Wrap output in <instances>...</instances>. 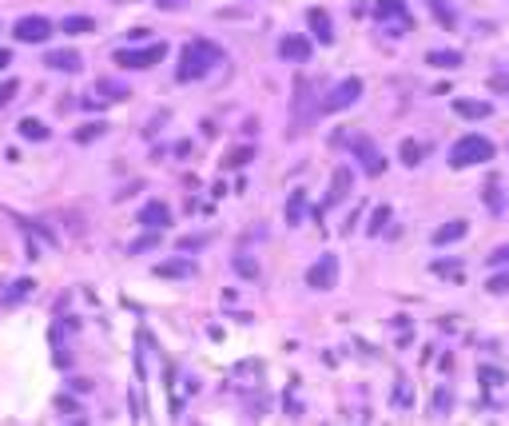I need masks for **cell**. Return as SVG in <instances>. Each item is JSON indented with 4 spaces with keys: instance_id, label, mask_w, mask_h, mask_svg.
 <instances>
[{
    "instance_id": "603a6c76",
    "label": "cell",
    "mask_w": 509,
    "mask_h": 426,
    "mask_svg": "<svg viewBox=\"0 0 509 426\" xmlns=\"http://www.w3.org/2000/svg\"><path fill=\"white\" fill-rule=\"evenodd\" d=\"M434 68H461V52H449V48H438V52H429L426 56Z\"/></svg>"
},
{
    "instance_id": "30bf717a",
    "label": "cell",
    "mask_w": 509,
    "mask_h": 426,
    "mask_svg": "<svg viewBox=\"0 0 509 426\" xmlns=\"http://www.w3.org/2000/svg\"><path fill=\"white\" fill-rule=\"evenodd\" d=\"M350 183H354V172H350V168H334V175H330V192H327V200H322V212L346 200V195H350Z\"/></svg>"
},
{
    "instance_id": "4fadbf2b",
    "label": "cell",
    "mask_w": 509,
    "mask_h": 426,
    "mask_svg": "<svg viewBox=\"0 0 509 426\" xmlns=\"http://www.w3.org/2000/svg\"><path fill=\"white\" fill-rule=\"evenodd\" d=\"M44 64H48L52 72H80L84 68V56L80 52H72V48H56L44 56Z\"/></svg>"
},
{
    "instance_id": "9c48e42d",
    "label": "cell",
    "mask_w": 509,
    "mask_h": 426,
    "mask_svg": "<svg viewBox=\"0 0 509 426\" xmlns=\"http://www.w3.org/2000/svg\"><path fill=\"white\" fill-rule=\"evenodd\" d=\"M354 155H359V163L366 168V175H382V172H386V160L378 155V148H374L366 136H359V140H354Z\"/></svg>"
},
{
    "instance_id": "2e32d148",
    "label": "cell",
    "mask_w": 509,
    "mask_h": 426,
    "mask_svg": "<svg viewBox=\"0 0 509 426\" xmlns=\"http://www.w3.org/2000/svg\"><path fill=\"white\" fill-rule=\"evenodd\" d=\"M307 21H310V32H314V40H319V44H334V28H330L327 9H310V12H307Z\"/></svg>"
},
{
    "instance_id": "5bb4252c",
    "label": "cell",
    "mask_w": 509,
    "mask_h": 426,
    "mask_svg": "<svg viewBox=\"0 0 509 426\" xmlns=\"http://www.w3.org/2000/svg\"><path fill=\"white\" fill-rule=\"evenodd\" d=\"M155 279H195V263L191 259H163L155 267Z\"/></svg>"
},
{
    "instance_id": "74e56055",
    "label": "cell",
    "mask_w": 509,
    "mask_h": 426,
    "mask_svg": "<svg viewBox=\"0 0 509 426\" xmlns=\"http://www.w3.org/2000/svg\"><path fill=\"white\" fill-rule=\"evenodd\" d=\"M207 239H211V235H187V239H180V247H183V251H199Z\"/></svg>"
},
{
    "instance_id": "cb8c5ba5",
    "label": "cell",
    "mask_w": 509,
    "mask_h": 426,
    "mask_svg": "<svg viewBox=\"0 0 509 426\" xmlns=\"http://www.w3.org/2000/svg\"><path fill=\"white\" fill-rule=\"evenodd\" d=\"M60 28L68 32V36H84V32L96 28V21H92V16H68V21L60 24Z\"/></svg>"
},
{
    "instance_id": "7402d4cb",
    "label": "cell",
    "mask_w": 509,
    "mask_h": 426,
    "mask_svg": "<svg viewBox=\"0 0 509 426\" xmlns=\"http://www.w3.org/2000/svg\"><path fill=\"white\" fill-rule=\"evenodd\" d=\"M16 132H21L24 140L40 143V140H48V136H52V128H48V124H40V120H32V116H28V120H21V124H16Z\"/></svg>"
},
{
    "instance_id": "d6986e66",
    "label": "cell",
    "mask_w": 509,
    "mask_h": 426,
    "mask_svg": "<svg viewBox=\"0 0 509 426\" xmlns=\"http://www.w3.org/2000/svg\"><path fill=\"white\" fill-rule=\"evenodd\" d=\"M466 219H449V224H442L438 231H434V247H446V244H458L461 235H466Z\"/></svg>"
},
{
    "instance_id": "44dd1931",
    "label": "cell",
    "mask_w": 509,
    "mask_h": 426,
    "mask_svg": "<svg viewBox=\"0 0 509 426\" xmlns=\"http://www.w3.org/2000/svg\"><path fill=\"white\" fill-rule=\"evenodd\" d=\"M426 9L434 12V21H438V28H458V12L449 9L446 0H426Z\"/></svg>"
},
{
    "instance_id": "9a60e30c",
    "label": "cell",
    "mask_w": 509,
    "mask_h": 426,
    "mask_svg": "<svg viewBox=\"0 0 509 426\" xmlns=\"http://www.w3.org/2000/svg\"><path fill=\"white\" fill-rule=\"evenodd\" d=\"M454 116H461V120H489V116H493V104H486V100H454Z\"/></svg>"
},
{
    "instance_id": "e575fe53",
    "label": "cell",
    "mask_w": 509,
    "mask_h": 426,
    "mask_svg": "<svg viewBox=\"0 0 509 426\" xmlns=\"http://www.w3.org/2000/svg\"><path fill=\"white\" fill-rule=\"evenodd\" d=\"M410 398H414V395H410V383H398V386H394V406H398V410H406Z\"/></svg>"
},
{
    "instance_id": "60d3db41",
    "label": "cell",
    "mask_w": 509,
    "mask_h": 426,
    "mask_svg": "<svg viewBox=\"0 0 509 426\" xmlns=\"http://www.w3.org/2000/svg\"><path fill=\"white\" fill-rule=\"evenodd\" d=\"M16 88H21V84L16 80H9V84H0V104H9L12 96H16Z\"/></svg>"
},
{
    "instance_id": "8992f818",
    "label": "cell",
    "mask_w": 509,
    "mask_h": 426,
    "mask_svg": "<svg viewBox=\"0 0 509 426\" xmlns=\"http://www.w3.org/2000/svg\"><path fill=\"white\" fill-rule=\"evenodd\" d=\"M52 28H56V24H52L48 16H21L16 28H12V36L21 44H44L52 36Z\"/></svg>"
},
{
    "instance_id": "3957f363",
    "label": "cell",
    "mask_w": 509,
    "mask_h": 426,
    "mask_svg": "<svg viewBox=\"0 0 509 426\" xmlns=\"http://www.w3.org/2000/svg\"><path fill=\"white\" fill-rule=\"evenodd\" d=\"M319 116V104H314V88L307 80H295V96H290V136L310 128Z\"/></svg>"
},
{
    "instance_id": "ffe728a7",
    "label": "cell",
    "mask_w": 509,
    "mask_h": 426,
    "mask_svg": "<svg viewBox=\"0 0 509 426\" xmlns=\"http://www.w3.org/2000/svg\"><path fill=\"white\" fill-rule=\"evenodd\" d=\"M429 271L442 275V279H449V283H461L466 267H461V259H434V263H429Z\"/></svg>"
},
{
    "instance_id": "ba28073f",
    "label": "cell",
    "mask_w": 509,
    "mask_h": 426,
    "mask_svg": "<svg viewBox=\"0 0 509 426\" xmlns=\"http://www.w3.org/2000/svg\"><path fill=\"white\" fill-rule=\"evenodd\" d=\"M307 283L314 287V291H330V287L339 283V255H330V251L322 255L319 263L307 271Z\"/></svg>"
},
{
    "instance_id": "8d00e7d4",
    "label": "cell",
    "mask_w": 509,
    "mask_h": 426,
    "mask_svg": "<svg viewBox=\"0 0 509 426\" xmlns=\"http://www.w3.org/2000/svg\"><path fill=\"white\" fill-rule=\"evenodd\" d=\"M489 88L501 92V96H509V76L505 72H493V76H489Z\"/></svg>"
},
{
    "instance_id": "d6a6232c",
    "label": "cell",
    "mask_w": 509,
    "mask_h": 426,
    "mask_svg": "<svg viewBox=\"0 0 509 426\" xmlns=\"http://www.w3.org/2000/svg\"><path fill=\"white\" fill-rule=\"evenodd\" d=\"M486 291L489 295H509V271H498L493 279H486Z\"/></svg>"
},
{
    "instance_id": "4316f807",
    "label": "cell",
    "mask_w": 509,
    "mask_h": 426,
    "mask_svg": "<svg viewBox=\"0 0 509 426\" xmlns=\"http://www.w3.org/2000/svg\"><path fill=\"white\" fill-rule=\"evenodd\" d=\"M104 136V120H96V124H84V128H76V136L72 140L76 143H92V140H100Z\"/></svg>"
},
{
    "instance_id": "6da1fadb",
    "label": "cell",
    "mask_w": 509,
    "mask_h": 426,
    "mask_svg": "<svg viewBox=\"0 0 509 426\" xmlns=\"http://www.w3.org/2000/svg\"><path fill=\"white\" fill-rule=\"evenodd\" d=\"M223 60V48L215 40H187L183 44V52H180V68H175V80L180 84H195V80H203L215 64Z\"/></svg>"
},
{
    "instance_id": "ac0fdd59",
    "label": "cell",
    "mask_w": 509,
    "mask_h": 426,
    "mask_svg": "<svg viewBox=\"0 0 509 426\" xmlns=\"http://www.w3.org/2000/svg\"><path fill=\"white\" fill-rule=\"evenodd\" d=\"M302 219H307V192L302 187H295L287 200V227H299Z\"/></svg>"
},
{
    "instance_id": "1f68e13d",
    "label": "cell",
    "mask_w": 509,
    "mask_h": 426,
    "mask_svg": "<svg viewBox=\"0 0 509 426\" xmlns=\"http://www.w3.org/2000/svg\"><path fill=\"white\" fill-rule=\"evenodd\" d=\"M478 378H481V386H501L505 383V371H501V366H481Z\"/></svg>"
},
{
    "instance_id": "52a82bcc",
    "label": "cell",
    "mask_w": 509,
    "mask_h": 426,
    "mask_svg": "<svg viewBox=\"0 0 509 426\" xmlns=\"http://www.w3.org/2000/svg\"><path fill=\"white\" fill-rule=\"evenodd\" d=\"M279 56L287 64H307L310 56H314V44H310V36H302V32H287L279 40Z\"/></svg>"
},
{
    "instance_id": "b9f144b4",
    "label": "cell",
    "mask_w": 509,
    "mask_h": 426,
    "mask_svg": "<svg viewBox=\"0 0 509 426\" xmlns=\"http://www.w3.org/2000/svg\"><path fill=\"white\" fill-rule=\"evenodd\" d=\"M9 64H12V52H9V48H0V68H9Z\"/></svg>"
},
{
    "instance_id": "8fae6325",
    "label": "cell",
    "mask_w": 509,
    "mask_h": 426,
    "mask_svg": "<svg viewBox=\"0 0 509 426\" xmlns=\"http://www.w3.org/2000/svg\"><path fill=\"white\" fill-rule=\"evenodd\" d=\"M136 219H140L143 227H155V231H160V227L171 224V207H168L163 200H151V203H143V207H140V215H136Z\"/></svg>"
},
{
    "instance_id": "d590c367",
    "label": "cell",
    "mask_w": 509,
    "mask_h": 426,
    "mask_svg": "<svg viewBox=\"0 0 509 426\" xmlns=\"http://www.w3.org/2000/svg\"><path fill=\"white\" fill-rule=\"evenodd\" d=\"M56 410H60V415H76V410H80V403H76L72 395H60V398H56Z\"/></svg>"
},
{
    "instance_id": "5b68a950",
    "label": "cell",
    "mask_w": 509,
    "mask_h": 426,
    "mask_svg": "<svg viewBox=\"0 0 509 426\" xmlns=\"http://www.w3.org/2000/svg\"><path fill=\"white\" fill-rule=\"evenodd\" d=\"M163 56H168V44L155 40V44H148V48H120L116 52V64H120V68H155Z\"/></svg>"
},
{
    "instance_id": "7c38bea8",
    "label": "cell",
    "mask_w": 509,
    "mask_h": 426,
    "mask_svg": "<svg viewBox=\"0 0 509 426\" xmlns=\"http://www.w3.org/2000/svg\"><path fill=\"white\" fill-rule=\"evenodd\" d=\"M374 16H378L382 24H386V21H398V28H410L406 0H378V4H374Z\"/></svg>"
},
{
    "instance_id": "e0dca14e",
    "label": "cell",
    "mask_w": 509,
    "mask_h": 426,
    "mask_svg": "<svg viewBox=\"0 0 509 426\" xmlns=\"http://www.w3.org/2000/svg\"><path fill=\"white\" fill-rule=\"evenodd\" d=\"M481 200H486L489 215H501L505 212V192H501V180L493 175V180H486V187H481Z\"/></svg>"
},
{
    "instance_id": "484cf974",
    "label": "cell",
    "mask_w": 509,
    "mask_h": 426,
    "mask_svg": "<svg viewBox=\"0 0 509 426\" xmlns=\"http://www.w3.org/2000/svg\"><path fill=\"white\" fill-rule=\"evenodd\" d=\"M235 271H239L243 279H251V283H259V263H255L251 255H235Z\"/></svg>"
},
{
    "instance_id": "83f0119b",
    "label": "cell",
    "mask_w": 509,
    "mask_h": 426,
    "mask_svg": "<svg viewBox=\"0 0 509 426\" xmlns=\"http://www.w3.org/2000/svg\"><path fill=\"white\" fill-rule=\"evenodd\" d=\"M390 215H394V212H390L386 203H382V207H374V215H370V224H366V231H370V235H378V231H382V227H386V224H390Z\"/></svg>"
},
{
    "instance_id": "f1b7e54d",
    "label": "cell",
    "mask_w": 509,
    "mask_h": 426,
    "mask_svg": "<svg viewBox=\"0 0 509 426\" xmlns=\"http://www.w3.org/2000/svg\"><path fill=\"white\" fill-rule=\"evenodd\" d=\"M155 244H160V231H155V227H148V235H140V239H136L128 251H131V255H143V251H151Z\"/></svg>"
},
{
    "instance_id": "ab89813d",
    "label": "cell",
    "mask_w": 509,
    "mask_h": 426,
    "mask_svg": "<svg viewBox=\"0 0 509 426\" xmlns=\"http://www.w3.org/2000/svg\"><path fill=\"white\" fill-rule=\"evenodd\" d=\"M155 9H163V12H180V9H187V0H155Z\"/></svg>"
},
{
    "instance_id": "7a4b0ae2",
    "label": "cell",
    "mask_w": 509,
    "mask_h": 426,
    "mask_svg": "<svg viewBox=\"0 0 509 426\" xmlns=\"http://www.w3.org/2000/svg\"><path fill=\"white\" fill-rule=\"evenodd\" d=\"M493 155H498V148L489 143V136L469 132V136H461V140L449 148V168H474V163H489Z\"/></svg>"
},
{
    "instance_id": "f546056e",
    "label": "cell",
    "mask_w": 509,
    "mask_h": 426,
    "mask_svg": "<svg viewBox=\"0 0 509 426\" xmlns=\"http://www.w3.org/2000/svg\"><path fill=\"white\" fill-rule=\"evenodd\" d=\"M449 403H454V390H449V386H438V390H434V415H449Z\"/></svg>"
},
{
    "instance_id": "f35d334b",
    "label": "cell",
    "mask_w": 509,
    "mask_h": 426,
    "mask_svg": "<svg viewBox=\"0 0 509 426\" xmlns=\"http://www.w3.org/2000/svg\"><path fill=\"white\" fill-rule=\"evenodd\" d=\"M505 263H509V244H501L498 251L489 255V267H505Z\"/></svg>"
},
{
    "instance_id": "277c9868",
    "label": "cell",
    "mask_w": 509,
    "mask_h": 426,
    "mask_svg": "<svg viewBox=\"0 0 509 426\" xmlns=\"http://www.w3.org/2000/svg\"><path fill=\"white\" fill-rule=\"evenodd\" d=\"M362 96V80L359 76H350V80H342V84H334V88L327 92L319 100V112H327V116H334V112H342V108H350V104Z\"/></svg>"
},
{
    "instance_id": "4dcf8cb0",
    "label": "cell",
    "mask_w": 509,
    "mask_h": 426,
    "mask_svg": "<svg viewBox=\"0 0 509 426\" xmlns=\"http://www.w3.org/2000/svg\"><path fill=\"white\" fill-rule=\"evenodd\" d=\"M96 96H100V100H124V96H128V92H124V84H111V80H100L96 84Z\"/></svg>"
},
{
    "instance_id": "d4e9b609",
    "label": "cell",
    "mask_w": 509,
    "mask_h": 426,
    "mask_svg": "<svg viewBox=\"0 0 509 426\" xmlns=\"http://www.w3.org/2000/svg\"><path fill=\"white\" fill-rule=\"evenodd\" d=\"M398 155H402V163H406V168H418V163H422V148H418V140H402Z\"/></svg>"
},
{
    "instance_id": "836d02e7",
    "label": "cell",
    "mask_w": 509,
    "mask_h": 426,
    "mask_svg": "<svg viewBox=\"0 0 509 426\" xmlns=\"http://www.w3.org/2000/svg\"><path fill=\"white\" fill-rule=\"evenodd\" d=\"M251 155H255V148H235V152L223 160V168H239V163H247Z\"/></svg>"
}]
</instances>
